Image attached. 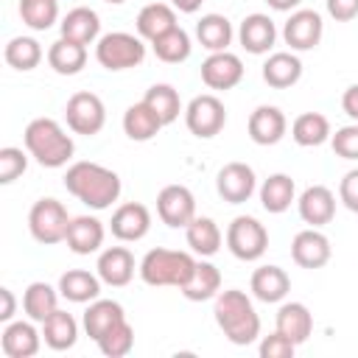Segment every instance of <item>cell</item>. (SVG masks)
<instances>
[{
	"label": "cell",
	"instance_id": "1",
	"mask_svg": "<svg viewBox=\"0 0 358 358\" xmlns=\"http://www.w3.org/2000/svg\"><path fill=\"white\" fill-rule=\"evenodd\" d=\"M64 187L67 193H73L81 204L92 207V210H106L120 199V176L98 162H73L64 173Z\"/></svg>",
	"mask_w": 358,
	"mask_h": 358
},
{
	"label": "cell",
	"instance_id": "2",
	"mask_svg": "<svg viewBox=\"0 0 358 358\" xmlns=\"http://www.w3.org/2000/svg\"><path fill=\"white\" fill-rule=\"evenodd\" d=\"M213 313H215V324L221 327V333L238 347H246L260 336V316L252 299L238 288L218 291Z\"/></svg>",
	"mask_w": 358,
	"mask_h": 358
},
{
	"label": "cell",
	"instance_id": "3",
	"mask_svg": "<svg viewBox=\"0 0 358 358\" xmlns=\"http://www.w3.org/2000/svg\"><path fill=\"white\" fill-rule=\"evenodd\" d=\"M25 151L42 165V168H64L73 159L76 143L53 117H34L25 126Z\"/></svg>",
	"mask_w": 358,
	"mask_h": 358
},
{
	"label": "cell",
	"instance_id": "4",
	"mask_svg": "<svg viewBox=\"0 0 358 358\" xmlns=\"http://www.w3.org/2000/svg\"><path fill=\"white\" fill-rule=\"evenodd\" d=\"M196 268V257L190 252H179V249H151L145 252V257L140 260V277L145 285L162 288V285H173L182 288L190 274Z\"/></svg>",
	"mask_w": 358,
	"mask_h": 358
},
{
	"label": "cell",
	"instance_id": "5",
	"mask_svg": "<svg viewBox=\"0 0 358 358\" xmlns=\"http://www.w3.org/2000/svg\"><path fill=\"white\" fill-rule=\"evenodd\" d=\"M95 59L101 67L117 73V70H129L143 64L145 59V42L140 34H129V31H112L103 34L95 42Z\"/></svg>",
	"mask_w": 358,
	"mask_h": 358
},
{
	"label": "cell",
	"instance_id": "6",
	"mask_svg": "<svg viewBox=\"0 0 358 358\" xmlns=\"http://www.w3.org/2000/svg\"><path fill=\"white\" fill-rule=\"evenodd\" d=\"M70 213L67 207L59 201V199H39L34 201L31 213H28V229L34 235L36 243H45V246H53V243H62L67 238V229H70Z\"/></svg>",
	"mask_w": 358,
	"mask_h": 358
},
{
	"label": "cell",
	"instance_id": "7",
	"mask_svg": "<svg viewBox=\"0 0 358 358\" xmlns=\"http://www.w3.org/2000/svg\"><path fill=\"white\" fill-rule=\"evenodd\" d=\"M227 249L243 263L260 260L268 249V229L252 215H238L227 227Z\"/></svg>",
	"mask_w": 358,
	"mask_h": 358
},
{
	"label": "cell",
	"instance_id": "8",
	"mask_svg": "<svg viewBox=\"0 0 358 358\" xmlns=\"http://www.w3.org/2000/svg\"><path fill=\"white\" fill-rule=\"evenodd\" d=\"M64 120H67V129L76 131V134H84V137H92L103 129L106 123V106L103 101L95 95V92H73L64 103Z\"/></svg>",
	"mask_w": 358,
	"mask_h": 358
},
{
	"label": "cell",
	"instance_id": "9",
	"mask_svg": "<svg viewBox=\"0 0 358 358\" xmlns=\"http://www.w3.org/2000/svg\"><path fill=\"white\" fill-rule=\"evenodd\" d=\"M185 126L190 129V134H196V137H201V140L215 137V134L227 126V109H224L221 98L213 95V92L196 95V98L185 106Z\"/></svg>",
	"mask_w": 358,
	"mask_h": 358
},
{
	"label": "cell",
	"instance_id": "10",
	"mask_svg": "<svg viewBox=\"0 0 358 358\" xmlns=\"http://www.w3.org/2000/svg\"><path fill=\"white\" fill-rule=\"evenodd\" d=\"M157 215L171 229H185L196 218V196L185 185H165L157 193Z\"/></svg>",
	"mask_w": 358,
	"mask_h": 358
},
{
	"label": "cell",
	"instance_id": "11",
	"mask_svg": "<svg viewBox=\"0 0 358 358\" xmlns=\"http://www.w3.org/2000/svg\"><path fill=\"white\" fill-rule=\"evenodd\" d=\"M324 22L322 14L313 8H296L282 25V39L291 50H313L322 42Z\"/></svg>",
	"mask_w": 358,
	"mask_h": 358
},
{
	"label": "cell",
	"instance_id": "12",
	"mask_svg": "<svg viewBox=\"0 0 358 358\" xmlns=\"http://www.w3.org/2000/svg\"><path fill=\"white\" fill-rule=\"evenodd\" d=\"M255 187H257V179H255V171H252V165H246V162H227L221 171H218V176H215V190H218V196L224 199V201H229V204H243V201H249L252 199V193H255Z\"/></svg>",
	"mask_w": 358,
	"mask_h": 358
},
{
	"label": "cell",
	"instance_id": "13",
	"mask_svg": "<svg viewBox=\"0 0 358 358\" xmlns=\"http://www.w3.org/2000/svg\"><path fill=\"white\" fill-rule=\"evenodd\" d=\"M201 81L210 90H224V92L238 87L243 81V62H241V56H235L229 50L210 53L201 62Z\"/></svg>",
	"mask_w": 358,
	"mask_h": 358
},
{
	"label": "cell",
	"instance_id": "14",
	"mask_svg": "<svg viewBox=\"0 0 358 358\" xmlns=\"http://www.w3.org/2000/svg\"><path fill=\"white\" fill-rule=\"evenodd\" d=\"M109 229L117 241L123 243H134V241H143L151 229V213L145 204L140 201H126L120 204L115 213H112V221H109Z\"/></svg>",
	"mask_w": 358,
	"mask_h": 358
},
{
	"label": "cell",
	"instance_id": "15",
	"mask_svg": "<svg viewBox=\"0 0 358 358\" xmlns=\"http://www.w3.org/2000/svg\"><path fill=\"white\" fill-rule=\"evenodd\" d=\"M333 255L330 238L324 232H319V227L302 229L294 235L291 241V257L299 268H322Z\"/></svg>",
	"mask_w": 358,
	"mask_h": 358
},
{
	"label": "cell",
	"instance_id": "16",
	"mask_svg": "<svg viewBox=\"0 0 358 358\" xmlns=\"http://www.w3.org/2000/svg\"><path fill=\"white\" fill-rule=\"evenodd\" d=\"M98 277L112 285V288H123L131 282L134 271H140V263H134V255L126 246H109L98 255V266H95Z\"/></svg>",
	"mask_w": 358,
	"mask_h": 358
},
{
	"label": "cell",
	"instance_id": "17",
	"mask_svg": "<svg viewBox=\"0 0 358 358\" xmlns=\"http://www.w3.org/2000/svg\"><path fill=\"white\" fill-rule=\"evenodd\" d=\"M42 347V333L31 322H6V330L0 333V350L8 358H34Z\"/></svg>",
	"mask_w": 358,
	"mask_h": 358
},
{
	"label": "cell",
	"instance_id": "18",
	"mask_svg": "<svg viewBox=\"0 0 358 358\" xmlns=\"http://www.w3.org/2000/svg\"><path fill=\"white\" fill-rule=\"evenodd\" d=\"M296 207H299V218L310 227H324L333 221L336 215V196L330 187L324 185H310L302 190V196L296 199Z\"/></svg>",
	"mask_w": 358,
	"mask_h": 358
},
{
	"label": "cell",
	"instance_id": "19",
	"mask_svg": "<svg viewBox=\"0 0 358 358\" xmlns=\"http://www.w3.org/2000/svg\"><path fill=\"white\" fill-rule=\"evenodd\" d=\"M238 39L243 45L246 53H255V56H263L274 48L277 42V28H274V20L268 14H249L243 17L241 28H238Z\"/></svg>",
	"mask_w": 358,
	"mask_h": 358
},
{
	"label": "cell",
	"instance_id": "20",
	"mask_svg": "<svg viewBox=\"0 0 358 358\" xmlns=\"http://www.w3.org/2000/svg\"><path fill=\"white\" fill-rule=\"evenodd\" d=\"M246 129H249L252 143H257V145H274V143H280V140L285 137L288 120H285V115H282L277 106L263 103V106H257V109L249 115Z\"/></svg>",
	"mask_w": 358,
	"mask_h": 358
},
{
	"label": "cell",
	"instance_id": "21",
	"mask_svg": "<svg viewBox=\"0 0 358 358\" xmlns=\"http://www.w3.org/2000/svg\"><path fill=\"white\" fill-rule=\"evenodd\" d=\"M103 238H106V229L95 215H76L70 221L64 243L76 255H92V252H98L103 246Z\"/></svg>",
	"mask_w": 358,
	"mask_h": 358
},
{
	"label": "cell",
	"instance_id": "22",
	"mask_svg": "<svg viewBox=\"0 0 358 358\" xmlns=\"http://www.w3.org/2000/svg\"><path fill=\"white\" fill-rule=\"evenodd\" d=\"M302 78V62L294 50H277L263 62V81L274 90H288Z\"/></svg>",
	"mask_w": 358,
	"mask_h": 358
},
{
	"label": "cell",
	"instance_id": "23",
	"mask_svg": "<svg viewBox=\"0 0 358 358\" xmlns=\"http://www.w3.org/2000/svg\"><path fill=\"white\" fill-rule=\"evenodd\" d=\"M252 294L260 299V302H282L291 291V277L285 268L280 266H260L252 271V282H249Z\"/></svg>",
	"mask_w": 358,
	"mask_h": 358
},
{
	"label": "cell",
	"instance_id": "24",
	"mask_svg": "<svg viewBox=\"0 0 358 358\" xmlns=\"http://www.w3.org/2000/svg\"><path fill=\"white\" fill-rule=\"evenodd\" d=\"M59 28H62V36H64V39H73V42H78V45H92L95 39H101V36H98V34H101V17H98L92 8H87V6L70 8V11L62 17Z\"/></svg>",
	"mask_w": 358,
	"mask_h": 358
},
{
	"label": "cell",
	"instance_id": "25",
	"mask_svg": "<svg viewBox=\"0 0 358 358\" xmlns=\"http://www.w3.org/2000/svg\"><path fill=\"white\" fill-rule=\"evenodd\" d=\"M126 319V310H123V305L120 302H115V299H92L90 302V308L84 310V333L92 338V341H98L106 330H112L117 322H123Z\"/></svg>",
	"mask_w": 358,
	"mask_h": 358
},
{
	"label": "cell",
	"instance_id": "26",
	"mask_svg": "<svg viewBox=\"0 0 358 358\" xmlns=\"http://www.w3.org/2000/svg\"><path fill=\"white\" fill-rule=\"evenodd\" d=\"M101 282L103 280L87 268H70L59 277V294L70 302L84 305V302H92L101 296Z\"/></svg>",
	"mask_w": 358,
	"mask_h": 358
},
{
	"label": "cell",
	"instance_id": "27",
	"mask_svg": "<svg viewBox=\"0 0 358 358\" xmlns=\"http://www.w3.org/2000/svg\"><path fill=\"white\" fill-rule=\"evenodd\" d=\"M165 123L159 120V115L145 103V101H137L131 103L126 112H123V131L129 140L134 143H145L151 137H157V131L162 129Z\"/></svg>",
	"mask_w": 358,
	"mask_h": 358
},
{
	"label": "cell",
	"instance_id": "28",
	"mask_svg": "<svg viewBox=\"0 0 358 358\" xmlns=\"http://www.w3.org/2000/svg\"><path fill=\"white\" fill-rule=\"evenodd\" d=\"M42 338L50 350L64 352L78 341V322L73 319V313L56 308L45 322H42Z\"/></svg>",
	"mask_w": 358,
	"mask_h": 358
},
{
	"label": "cell",
	"instance_id": "29",
	"mask_svg": "<svg viewBox=\"0 0 358 358\" xmlns=\"http://www.w3.org/2000/svg\"><path fill=\"white\" fill-rule=\"evenodd\" d=\"M277 330L282 336H288L294 344L308 341V336L313 333V316L308 310V305L302 302H282L277 310Z\"/></svg>",
	"mask_w": 358,
	"mask_h": 358
},
{
	"label": "cell",
	"instance_id": "30",
	"mask_svg": "<svg viewBox=\"0 0 358 358\" xmlns=\"http://www.w3.org/2000/svg\"><path fill=\"white\" fill-rule=\"evenodd\" d=\"M134 25H137V34H140L143 39L154 42V39L162 36L165 31L176 28V8L168 6V3H148V6L140 8Z\"/></svg>",
	"mask_w": 358,
	"mask_h": 358
},
{
	"label": "cell",
	"instance_id": "31",
	"mask_svg": "<svg viewBox=\"0 0 358 358\" xmlns=\"http://www.w3.org/2000/svg\"><path fill=\"white\" fill-rule=\"evenodd\" d=\"M296 201V185L288 173H271L263 185H260V204L266 213H285L291 204Z\"/></svg>",
	"mask_w": 358,
	"mask_h": 358
},
{
	"label": "cell",
	"instance_id": "32",
	"mask_svg": "<svg viewBox=\"0 0 358 358\" xmlns=\"http://www.w3.org/2000/svg\"><path fill=\"white\" fill-rule=\"evenodd\" d=\"M179 291H182V296L190 299V302L213 299V296H218V291H221V271H218L213 263H207V260H196V268H193L190 280H187Z\"/></svg>",
	"mask_w": 358,
	"mask_h": 358
},
{
	"label": "cell",
	"instance_id": "33",
	"mask_svg": "<svg viewBox=\"0 0 358 358\" xmlns=\"http://www.w3.org/2000/svg\"><path fill=\"white\" fill-rule=\"evenodd\" d=\"M48 64L59 73V76H76L84 70L87 64V45H78L73 39L59 36L50 48H48Z\"/></svg>",
	"mask_w": 358,
	"mask_h": 358
},
{
	"label": "cell",
	"instance_id": "34",
	"mask_svg": "<svg viewBox=\"0 0 358 358\" xmlns=\"http://www.w3.org/2000/svg\"><path fill=\"white\" fill-rule=\"evenodd\" d=\"M330 120L322 115V112H302L294 117L291 123V137L296 145L302 148H313V145H322L330 140Z\"/></svg>",
	"mask_w": 358,
	"mask_h": 358
},
{
	"label": "cell",
	"instance_id": "35",
	"mask_svg": "<svg viewBox=\"0 0 358 358\" xmlns=\"http://www.w3.org/2000/svg\"><path fill=\"white\" fill-rule=\"evenodd\" d=\"M185 238H187V246L201 257H213L221 249V241H224L218 224L213 218H207V215H196L185 227Z\"/></svg>",
	"mask_w": 358,
	"mask_h": 358
},
{
	"label": "cell",
	"instance_id": "36",
	"mask_svg": "<svg viewBox=\"0 0 358 358\" xmlns=\"http://www.w3.org/2000/svg\"><path fill=\"white\" fill-rule=\"evenodd\" d=\"M59 296H62L59 288H53V285L36 280V282H31V285L25 288V294H22V310H25L28 319H34V322L42 324V322L59 308Z\"/></svg>",
	"mask_w": 358,
	"mask_h": 358
},
{
	"label": "cell",
	"instance_id": "37",
	"mask_svg": "<svg viewBox=\"0 0 358 358\" xmlns=\"http://www.w3.org/2000/svg\"><path fill=\"white\" fill-rule=\"evenodd\" d=\"M196 39L201 48H207L210 53L227 50L232 42V22L224 14H204L196 22Z\"/></svg>",
	"mask_w": 358,
	"mask_h": 358
},
{
	"label": "cell",
	"instance_id": "38",
	"mask_svg": "<svg viewBox=\"0 0 358 358\" xmlns=\"http://www.w3.org/2000/svg\"><path fill=\"white\" fill-rule=\"evenodd\" d=\"M151 48H154V56H157L159 62H165V64H179V62H185V59L190 56L193 42H190L187 31L176 25V28L165 31L162 36H157V39L151 42Z\"/></svg>",
	"mask_w": 358,
	"mask_h": 358
},
{
	"label": "cell",
	"instance_id": "39",
	"mask_svg": "<svg viewBox=\"0 0 358 358\" xmlns=\"http://www.w3.org/2000/svg\"><path fill=\"white\" fill-rule=\"evenodd\" d=\"M3 56H6V62H8L14 70L28 73V70L39 67L45 50H42V45H39L34 36H14V39H8Z\"/></svg>",
	"mask_w": 358,
	"mask_h": 358
},
{
	"label": "cell",
	"instance_id": "40",
	"mask_svg": "<svg viewBox=\"0 0 358 358\" xmlns=\"http://www.w3.org/2000/svg\"><path fill=\"white\" fill-rule=\"evenodd\" d=\"M143 101L159 115V120L165 126H171L179 117V112H185L182 109V98H179V92L171 84H154V87H148V92H145Z\"/></svg>",
	"mask_w": 358,
	"mask_h": 358
},
{
	"label": "cell",
	"instance_id": "41",
	"mask_svg": "<svg viewBox=\"0 0 358 358\" xmlns=\"http://www.w3.org/2000/svg\"><path fill=\"white\" fill-rule=\"evenodd\" d=\"M20 17L34 31H48L59 20V0H20Z\"/></svg>",
	"mask_w": 358,
	"mask_h": 358
},
{
	"label": "cell",
	"instance_id": "42",
	"mask_svg": "<svg viewBox=\"0 0 358 358\" xmlns=\"http://www.w3.org/2000/svg\"><path fill=\"white\" fill-rule=\"evenodd\" d=\"M95 344H98V350H101L106 358H123V355H129L131 347H134V327L123 319V322H117L112 330H106Z\"/></svg>",
	"mask_w": 358,
	"mask_h": 358
},
{
	"label": "cell",
	"instance_id": "43",
	"mask_svg": "<svg viewBox=\"0 0 358 358\" xmlns=\"http://www.w3.org/2000/svg\"><path fill=\"white\" fill-rule=\"evenodd\" d=\"M28 157L22 148H14V145H6L0 148V185H11L17 176L25 173L28 168Z\"/></svg>",
	"mask_w": 358,
	"mask_h": 358
},
{
	"label": "cell",
	"instance_id": "44",
	"mask_svg": "<svg viewBox=\"0 0 358 358\" xmlns=\"http://www.w3.org/2000/svg\"><path fill=\"white\" fill-rule=\"evenodd\" d=\"M330 145L341 159H358V123H347L330 134Z\"/></svg>",
	"mask_w": 358,
	"mask_h": 358
},
{
	"label": "cell",
	"instance_id": "45",
	"mask_svg": "<svg viewBox=\"0 0 358 358\" xmlns=\"http://www.w3.org/2000/svg\"><path fill=\"white\" fill-rule=\"evenodd\" d=\"M294 350H296V344L288 336H282L280 330L263 336V341H260V355L263 358H291Z\"/></svg>",
	"mask_w": 358,
	"mask_h": 358
},
{
	"label": "cell",
	"instance_id": "46",
	"mask_svg": "<svg viewBox=\"0 0 358 358\" xmlns=\"http://www.w3.org/2000/svg\"><path fill=\"white\" fill-rule=\"evenodd\" d=\"M338 199L350 213H358V168L347 171L344 179L338 182Z\"/></svg>",
	"mask_w": 358,
	"mask_h": 358
},
{
	"label": "cell",
	"instance_id": "47",
	"mask_svg": "<svg viewBox=\"0 0 358 358\" xmlns=\"http://www.w3.org/2000/svg\"><path fill=\"white\" fill-rule=\"evenodd\" d=\"M327 3V14L336 22H350L358 17V0H324Z\"/></svg>",
	"mask_w": 358,
	"mask_h": 358
},
{
	"label": "cell",
	"instance_id": "48",
	"mask_svg": "<svg viewBox=\"0 0 358 358\" xmlns=\"http://www.w3.org/2000/svg\"><path fill=\"white\" fill-rule=\"evenodd\" d=\"M341 109L347 112V117L352 123H358V84H350L341 95Z\"/></svg>",
	"mask_w": 358,
	"mask_h": 358
},
{
	"label": "cell",
	"instance_id": "49",
	"mask_svg": "<svg viewBox=\"0 0 358 358\" xmlns=\"http://www.w3.org/2000/svg\"><path fill=\"white\" fill-rule=\"evenodd\" d=\"M17 313V299L11 288H0V322H11Z\"/></svg>",
	"mask_w": 358,
	"mask_h": 358
},
{
	"label": "cell",
	"instance_id": "50",
	"mask_svg": "<svg viewBox=\"0 0 358 358\" xmlns=\"http://www.w3.org/2000/svg\"><path fill=\"white\" fill-rule=\"evenodd\" d=\"M201 3H204V0H171V6H173L176 11H182V14H196V11L201 8Z\"/></svg>",
	"mask_w": 358,
	"mask_h": 358
},
{
	"label": "cell",
	"instance_id": "51",
	"mask_svg": "<svg viewBox=\"0 0 358 358\" xmlns=\"http://www.w3.org/2000/svg\"><path fill=\"white\" fill-rule=\"evenodd\" d=\"M266 3H268L274 11H294L302 0H266Z\"/></svg>",
	"mask_w": 358,
	"mask_h": 358
},
{
	"label": "cell",
	"instance_id": "52",
	"mask_svg": "<svg viewBox=\"0 0 358 358\" xmlns=\"http://www.w3.org/2000/svg\"><path fill=\"white\" fill-rule=\"evenodd\" d=\"M106 3H112V6H120V3H126V0H106Z\"/></svg>",
	"mask_w": 358,
	"mask_h": 358
}]
</instances>
